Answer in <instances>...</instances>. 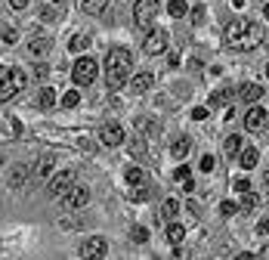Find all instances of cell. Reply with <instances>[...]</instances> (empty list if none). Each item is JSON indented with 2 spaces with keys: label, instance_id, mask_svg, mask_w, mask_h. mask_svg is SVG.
<instances>
[{
  "label": "cell",
  "instance_id": "484cf974",
  "mask_svg": "<svg viewBox=\"0 0 269 260\" xmlns=\"http://www.w3.org/2000/svg\"><path fill=\"white\" fill-rule=\"evenodd\" d=\"M37 105H40V108H53V105H56V90L44 87V90H40V96H37Z\"/></svg>",
  "mask_w": 269,
  "mask_h": 260
},
{
  "label": "cell",
  "instance_id": "d6986e66",
  "mask_svg": "<svg viewBox=\"0 0 269 260\" xmlns=\"http://www.w3.org/2000/svg\"><path fill=\"white\" fill-rule=\"evenodd\" d=\"M90 44H93V37H90V35H84V31H78V35H74V37L68 40V50H71V53H84V50H87Z\"/></svg>",
  "mask_w": 269,
  "mask_h": 260
},
{
  "label": "cell",
  "instance_id": "277c9868",
  "mask_svg": "<svg viewBox=\"0 0 269 260\" xmlns=\"http://www.w3.org/2000/svg\"><path fill=\"white\" fill-rule=\"evenodd\" d=\"M155 16H158V0H136V6H133V22H136V28L149 31L155 25Z\"/></svg>",
  "mask_w": 269,
  "mask_h": 260
},
{
  "label": "cell",
  "instance_id": "4316f807",
  "mask_svg": "<svg viewBox=\"0 0 269 260\" xmlns=\"http://www.w3.org/2000/svg\"><path fill=\"white\" fill-rule=\"evenodd\" d=\"M124 177H127V183H130V186H136V183H142V180H146V173H142V167L130 164V167H127V173H124Z\"/></svg>",
  "mask_w": 269,
  "mask_h": 260
},
{
  "label": "cell",
  "instance_id": "f546056e",
  "mask_svg": "<svg viewBox=\"0 0 269 260\" xmlns=\"http://www.w3.org/2000/svg\"><path fill=\"white\" fill-rule=\"evenodd\" d=\"M149 195H152V189L142 186V183H136V189L130 192V198H133V201H149Z\"/></svg>",
  "mask_w": 269,
  "mask_h": 260
},
{
  "label": "cell",
  "instance_id": "e575fe53",
  "mask_svg": "<svg viewBox=\"0 0 269 260\" xmlns=\"http://www.w3.org/2000/svg\"><path fill=\"white\" fill-rule=\"evenodd\" d=\"M204 16H207V6H195V10H192V22L201 25V22H204Z\"/></svg>",
  "mask_w": 269,
  "mask_h": 260
},
{
  "label": "cell",
  "instance_id": "f6af8a7d",
  "mask_svg": "<svg viewBox=\"0 0 269 260\" xmlns=\"http://www.w3.org/2000/svg\"><path fill=\"white\" fill-rule=\"evenodd\" d=\"M0 167H3V155H0Z\"/></svg>",
  "mask_w": 269,
  "mask_h": 260
},
{
  "label": "cell",
  "instance_id": "60d3db41",
  "mask_svg": "<svg viewBox=\"0 0 269 260\" xmlns=\"http://www.w3.org/2000/svg\"><path fill=\"white\" fill-rule=\"evenodd\" d=\"M3 44H10V47L16 44V31H13V28H6V31H3Z\"/></svg>",
  "mask_w": 269,
  "mask_h": 260
},
{
  "label": "cell",
  "instance_id": "836d02e7",
  "mask_svg": "<svg viewBox=\"0 0 269 260\" xmlns=\"http://www.w3.org/2000/svg\"><path fill=\"white\" fill-rule=\"evenodd\" d=\"M176 214H180V201H176V198H167V201H164V217H176Z\"/></svg>",
  "mask_w": 269,
  "mask_h": 260
},
{
  "label": "cell",
  "instance_id": "cb8c5ba5",
  "mask_svg": "<svg viewBox=\"0 0 269 260\" xmlns=\"http://www.w3.org/2000/svg\"><path fill=\"white\" fill-rule=\"evenodd\" d=\"M183 239H186V229H183L180 223H170V226H167V242H170V245H180Z\"/></svg>",
  "mask_w": 269,
  "mask_h": 260
},
{
  "label": "cell",
  "instance_id": "9c48e42d",
  "mask_svg": "<svg viewBox=\"0 0 269 260\" xmlns=\"http://www.w3.org/2000/svg\"><path fill=\"white\" fill-rule=\"evenodd\" d=\"M108 254V242L102 236H93V239H84L81 245V257H105Z\"/></svg>",
  "mask_w": 269,
  "mask_h": 260
},
{
  "label": "cell",
  "instance_id": "8d00e7d4",
  "mask_svg": "<svg viewBox=\"0 0 269 260\" xmlns=\"http://www.w3.org/2000/svg\"><path fill=\"white\" fill-rule=\"evenodd\" d=\"M220 211H223L226 217H232L235 211H238V205H232V201H223V205H220Z\"/></svg>",
  "mask_w": 269,
  "mask_h": 260
},
{
  "label": "cell",
  "instance_id": "3957f363",
  "mask_svg": "<svg viewBox=\"0 0 269 260\" xmlns=\"http://www.w3.org/2000/svg\"><path fill=\"white\" fill-rule=\"evenodd\" d=\"M96 71H99V62L90 59V56H81V59L74 62V69H71V78H74L78 87H87V84L96 81Z\"/></svg>",
  "mask_w": 269,
  "mask_h": 260
},
{
  "label": "cell",
  "instance_id": "52a82bcc",
  "mask_svg": "<svg viewBox=\"0 0 269 260\" xmlns=\"http://www.w3.org/2000/svg\"><path fill=\"white\" fill-rule=\"evenodd\" d=\"M74 180H78V173L74 171H59L53 180H50V186H47V192L53 198H59V195H65V192H68L71 186H74Z\"/></svg>",
  "mask_w": 269,
  "mask_h": 260
},
{
  "label": "cell",
  "instance_id": "8992f818",
  "mask_svg": "<svg viewBox=\"0 0 269 260\" xmlns=\"http://www.w3.org/2000/svg\"><path fill=\"white\" fill-rule=\"evenodd\" d=\"M167 40H170V35H167L164 28H149V37H146V44H142V53L146 56H158V53H164L167 50Z\"/></svg>",
  "mask_w": 269,
  "mask_h": 260
},
{
  "label": "cell",
  "instance_id": "7bdbcfd3",
  "mask_svg": "<svg viewBox=\"0 0 269 260\" xmlns=\"http://www.w3.org/2000/svg\"><path fill=\"white\" fill-rule=\"evenodd\" d=\"M13 3V10H25V6H28V0H10Z\"/></svg>",
  "mask_w": 269,
  "mask_h": 260
},
{
  "label": "cell",
  "instance_id": "7c38bea8",
  "mask_svg": "<svg viewBox=\"0 0 269 260\" xmlns=\"http://www.w3.org/2000/svg\"><path fill=\"white\" fill-rule=\"evenodd\" d=\"M263 84H254V81H248V84H241L238 87V96L245 99V103H260V99H263Z\"/></svg>",
  "mask_w": 269,
  "mask_h": 260
},
{
  "label": "cell",
  "instance_id": "5b68a950",
  "mask_svg": "<svg viewBox=\"0 0 269 260\" xmlns=\"http://www.w3.org/2000/svg\"><path fill=\"white\" fill-rule=\"evenodd\" d=\"M59 198H62V208H65V211H81V208H87V201H90V189L74 183V186L65 192V195H59Z\"/></svg>",
  "mask_w": 269,
  "mask_h": 260
},
{
  "label": "cell",
  "instance_id": "d4e9b609",
  "mask_svg": "<svg viewBox=\"0 0 269 260\" xmlns=\"http://www.w3.org/2000/svg\"><path fill=\"white\" fill-rule=\"evenodd\" d=\"M167 13H170L173 19H183V16H189L186 0H170V3H167Z\"/></svg>",
  "mask_w": 269,
  "mask_h": 260
},
{
  "label": "cell",
  "instance_id": "8fae6325",
  "mask_svg": "<svg viewBox=\"0 0 269 260\" xmlns=\"http://www.w3.org/2000/svg\"><path fill=\"white\" fill-rule=\"evenodd\" d=\"M99 139H102V146H118V142H124V127L121 124H105L99 130Z\"/></svg>",
  "mask_w": 269,
  "mask_h": 260
},
{
  "label": "cell",
  "instance_id": "44dd1931",
  "mask_svg": "<svg viewBox=\"0 0 269 260\" xmlns=\"http://www.w3.org/2000/svg\"><path fill=\"white\" fill-rule=\"evenodd\" d=\"M170 152H173V158H186V155L192 152V139H189V137H180V139L170 146Z\"/></svg>",
  "mask_w": 269,
  "mask_h": 260
},
{
  "label": "cell",
  "instance_id": "d590c367",
  "mask_svg": "<svg viewBox=\"0 0 269 260\" xmlns=\"http://www.w3.org/2000/svg\"><path fill=\"white\" fill-rule=\"evenodd\" d=\"M142 152H146V142H142V139H133V142H130V155H142Z\"/></svg>",
  "mask_w": 269,
  "mask_h": 260
},
{
  "label": "cell",
  "instance_id": "83f0119b",
  "mask_svg": "<svg viewBox=\"0 0 269 260\" xmlns=\"http://www.w3.org/2000/svg\"><path fill=\"white\" fill-rule=\"evenodd\" d=\"M130 239L136 242V245H146V242H149V229H146V226H133V229H130Z\"/></svg>",
  "mask_w": 269,
  "mask_h": 260
},
{
  "label": "cell",
  "instance_id": "ee69618b",
  "mask_svg": "<svg viewBox=\"0 0 269 260\" xmlns=\"http://www.w3.org/2000/svg\"><path fill=\"white\" fill-rule=\"evenodd\" d=\"M232 3H235V6H245V0H232Z\"/></svg>",
  "mask_w": 269,
  "mask_h": 260
},
{
  "label": "cell",
  "instance_id": "ac0fdd59",
  "mask_svg": "<svg viewBox=\"0 0 269 260\" xmlns=\"http://www.w3.org/2000/svg\"><path fill=\"white\" fill-rule=\"evenodd\" d=\"M108 3H112V0H81V10L87 16H102L108 10Z\"/></svg>",
  "mask_w": 269,
  "mask_h": 260
},
{
  "label": "cell",
  "instance_id": "30bf717a",
  "mask_svg": "<svg viewBox=\"0 0 269 260\" xmlns=\"http://www.w3.org/2000/svg\"><path fill=\"white\" fill-rule=\"evenodd\" d=\"M248 31V19H232L226 25V40H229V47H238V40L245 37Z\"/></svg>",
  "mask_w": 269,
  "mask_h": 260
},
{
  "label": "cell",
  "instance_id": "b9f144b4",
  "mask_svg": "<svg viewBox=\"0 0 269 260\" xmlns=\"http://www.w3.org/2000/svg\"><path fill=\"white\" fill-rule=\"evenodd\" d=\"M235 189H238V192H248V189H251V183L241 177V180H235Z\"/></svg>",
  "mask_w": 269,
  "mask_h": 260
},
{
  "label": "cell",
  "instance_id": "7a4b0ae2",
  "mask_svg": "<svg viewBox=\"0 0 269 260\" xmlns=\"http://www.w3.org/2000/svg\"><path fill=\"white\" fill-rule=\"evenodd\" d=\"M25 84H28V78H25L22 69L3 71V78H0V103H6V99H13L19 90H25Z\"/></svg>",
  "mask_w": 269,
  "mask_h": 260
},
{
  "label": "cell",
  "instance_id": "74e56055",
  "mask_svg": "<svg viewBox=\"0 0 269 260\" xmlns=\"http://www.w3.org/2000/svg\"><path fill=\"white\" fill-rule=\"evenodd\" d=\"M47 74H50V65H34V78L37 81H44Z\"/></svg>",
  "mask_w": 269,
  "mask_h": 260
},
{
  "label": "cell",
  "instance_id": "f35d334b",
  "mask_svg": "<svg viewBox=\"0 0 269 260\" xmlns=\"http://www.w3.org/2000/svg\"><path fill=\"white\" fill-rule=\"evenodd\" d=\"M192 118H195V121H204V118H207V108H204V105L192 108Z\"/></svg>",
  "mask_w": 269,
  "mask_h": 260
},
{
  "label": "cell",
  "instance_id": "1f68e13d",
  "mask_svg": "<svg viewBox=\"0 0 269 260\" xmlns=\"http://www.w3.org/2000/svg\"><path fill=\"white\" fill-rule=\"evenodd\" d=\"M78 103H81V93H78V90H68V93L62 96V105H65V108H74Z\"/></svg>",
  "mask_w": 269,
  "mask_h": 260
},
{
  "label": "cell",
  "instance_id": "d6a6232c",
  "mask_svg": "<svg viewBox=\"0 0 269 260\" xmlns=\"http://www.w3.org/2000/svg\"><path fill=\"white\" fill-rule=\"evenodd\" d=\"M241 195H245V198H241V208H245V211H254V208H257V195H254V192H241Z\"/></svg>",
  "mask_w": 269,
  "mask_h": 260
},
{
  "label": "cell",
  "instance_id": "5bb4252c",
  "mask_svg": "<svg viewBox=\"0 0 269 260\" xmlns=\"http://www.w3.org/2000/svg\"><path fill=\"white\" fill-rule=\"evenodd\" d=\"M28 180H31V171L25 164H16L13 171H10V189H22Z\"/></svg>",
  "mask_w": 269,
  "mask_h": 260
},
{
  "label": "cell",
  "instance_id": "9a60e30c",
  "mask_svg": "<svg viewBox=\"0 0 269 260\" xmlns=\"http://www.w3.org/2000/svg\"><path fill=\"white\" fill-rule=\"evenodd\" d=\"M53 164H56V158H53V155H44V158L37 161V167L31 171V180H47L50 173H53Z\"/></svg>",
  "mask_w": 269,
  "mask_h": 260
},
{
  "label": "cell",
  "instance_id": "ab89813d",
  "mask_svg": "<svg viewBox=\"0 0 269 260\" xmlns=\"http://www.w3.org/2000/svg\"><path fill=\"white\" fill-rule=\"evenodd\" d=\"M173 177H176V180H186V177H189V164H180V167L173 171Z\"/></svg>",
  "mask_w": 269,
  "mask_h": 260
},
{
  "label": "cell",
  "instance_id": "f1b7e54d",
  "mask_svg": "<svg viewBox=\"0 0 269 260\" xmlns=\"http://www.w3.org/2000/svg\"><path fill=\"white\" fill-rule=\"evenodd\" d=\"M65 16V6L59 3V6H44V19L47 22H53V19H62Z\"/></svg>",
  "mask_w": 269,
  "mask_h": 260
},
{
  "label": "cell",
  "instance_id": "4dcf8cb0",
  "mask_svg": "<svg viewBox=\"0 0 269 260\" xmlns=\"http://www.w3.org/2000/svg\"><path fill=\"white\" fill-rule=\"evenodd\" d=\"M198 167H201V173H211L214 167H217V158L207 152V155H201V161H198Z\"/></svg>",
  "mask_w": 269,
  "mask_h": 260
},
{
  "label": "cell",
  "instance_id": "2e32d148",
  "mask_svg": "<svg viewBox=\"0 0 269 260\" xmlns=\"http://www.w3.org/2000/svg\"><path fill=\"white\" fill-rule=\"evenodd\" d=\"M232 87H223V90H217V93L207 99V112H211V108H220V105H229L232 103Z\"/></svg>",
  "mask_w": 269,
  "mask_h": 260
},
{
  "label": "cell",
  "instance_id": "e0dca14e",
  "mask_svg": "<svg viewBox=\"0 0 269 260\" xmlns=\"http://www.w3.org/2000/svg\"><path fill=\"white\" fill-rule=\"evenodd\" d=\"M238 161H241V167H245V171H254V167L260 164V152H257V149H245V146H241Z\"/></svg>",
  "mask_w": 269,
  "mask_h": 260
},
{
  "label": "cell",
  "instance_id": "ffe728a7",
  "mask_svg": "<svg viewBox=\"0 0 269 260\" xmlns=\"http://www.w3.org/2000/svg\"><path fill=\"white\" fill-rule=\"evenodd\" d=\"M130 87H133V93H146V90L152 87V74H149V71H142V74H133Z\"/></svg>",
  "mask_w": 269,
  "mask_h": 260
},
{
  "label": "cell",
  "instance_id": "ba28073f",
  "mask_svg": "<svg viewBox=\"0 0 269 260\" xmlns=\"http://www.w3.org/2000/svg\"><path fill=\"white\" fill-rule=\"evenodd\" d=\"M245 127L251 133H260V130L266 127V108L263 105H251L248 112H245Z\"/></svg>",
  "mask_w": 269,
  "mask_h": 260
},
{
  "label": "cell",
  "instance_id": "7402d4cb",
  "mask_svg": "<svg viewBox=\"0 0 269 260\" xmlns=\"http://www.w3.org/2000/svg\"><path fill=\"white\" fill-rule=\"evenodd\" d=\"M223 149H226V155H229V158H235V155L241 152V137H238V133H232V137H226Z\"/></svg>",
  "mask_w": 269,
  "mask_h": 260
},
{
  "label": "cell",
  "instance_id": "6da1fadb",
  "mask_svg": "<svg viewBox=\"0 0 269 260\" xmlns=\"http://www.w3.org/2000/svg\"><path fill=\"white\" fill-rule=\"evenodd\" d=\"M130 65H133L130 50H124V47L108 50V56H105V87L108 90H121L124 84H127V78H130Z\"/></svg>",
  "mask_w": 269,
  "mask_h": 260
},
{
  "label": "cell",
  "instance_id": "603a6c76",
  "mask_svg": "<svg viewBox=\"0 0 269 260\" xmlns=\"http://www.w3.org/2000/svg\"><path fill=\"white\" fill-rule=\"evenodd\" d=\"M136 127H139V130H146V133H149V139H155L158 133H161V124H158V121H149V118H139V121H136Z\"/></svg>",
  "mask_w": 269,
  "mask_h": 260
},
{
  "label": "cell",
  "instance_id": "4fadbf2b",
  "mask_svg": "<svg viewBox=\"0 0 269 260\" xmlns=\"http://www.w3.org/2000/svg\"><path fill=\"white\" fill-rule=\"evenodd\" d=\"M50 47H53V40H50L47 35H34L28 40V56H47Z\"/></svg>",
  "mask_w": 269,
  "mask_h": 260
}]
</instances>
